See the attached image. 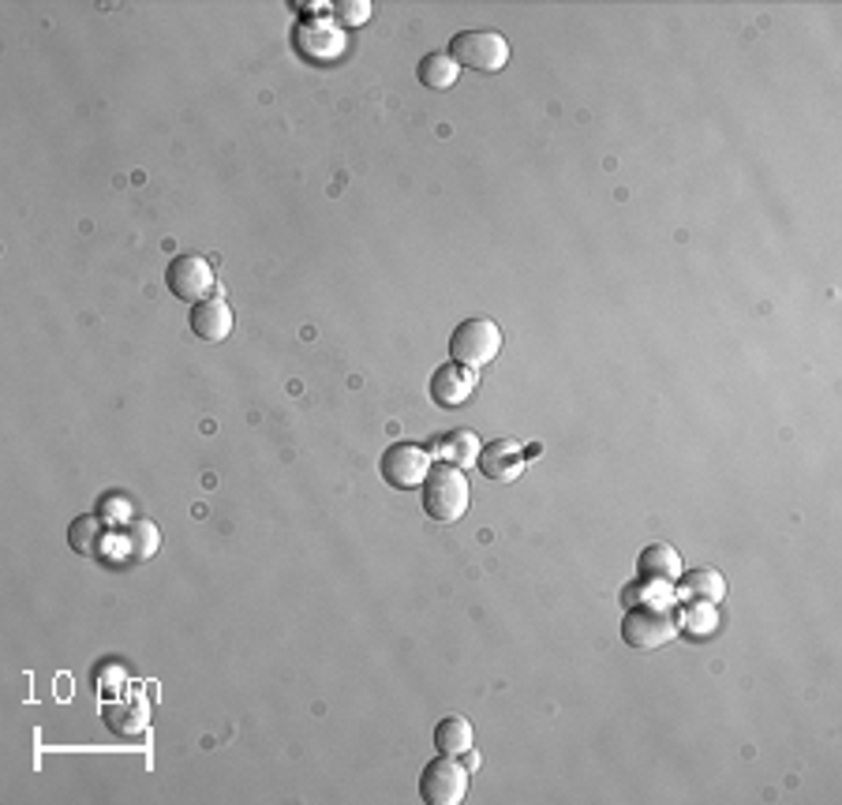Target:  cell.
<instances>
[{"label":"cell","instance_id":"1","mask_svg":"<svg viewBox=\"0 0 842 805\" xmlns=\"http://www.w3.org/2000/svg\"><path fill=\"white\" fill-rule=\"evenodd\" d=\"M419 491H424L419 494V499H424V513L435 524H457L468 513L472 491H468V477L457 464H446V461L435 464Z\"/></svg>","mask_w":842,"mask_h":805},{"label":"cell","instance_id":"2","mask_svg":"<svg viewBox=\"0 0 842 805\" xmlns=\"http://www.w3.org/2000/svg\"><path fill=\"white\" fill-rule=\"evenodd\" d=\"M498 353H502V326L487 315H472L465 323H457L454 334H449V356H454V364L479 371Z\"/></svg>","mask_w":842,"mask_h":805},{"label":"cell","instance_id":"3","mask_svg":"<svg viewBox=\"0 0 842 805\" xmlns=\"http://www.w3.org/2000/svg\"><path fill=\"white\" fill-rule=\"evenodd\" d=\"M460 68L476 71V76H498L509 65V41L498 30H460L446 49Z\"/></svg>","mask_w":842,"mask_h":805},{"label":"cell","instance_id":"4","mask_svg":"<svg viewBox=\"0 0 842 805\" xmlns=\"http://www.w3.org/2000/svg\"><path fill=\"white\" fill-rule=\"evenodd\" d=\"M383 480L389 488L397 491H419L424 488V480L430 477V450L419 446V442H394L386 453H383Z\"/></svg>","mask_w":842,"mask_h":805},{"label":"cell","instance_id":"5","mask_svg":"<svg viewBox=\"0 0 842 805\" xmlns=\"http://www.w3.org/2000/svg\"><path fill=\"white\" fill-rule=\"evenodd\" d=\"M622 637L630 648L652 652L677 637V618L666 607H630V615L622 618Z\"/></svg>","mask_w":842,"mask_h":805},{"label":"cell","instance_id":"6","mask_svg":"<svg viewBox=\"0 0 842 805\" xmlns=\"http://www.w3.org/2000/svg\"><path fill=\"white\" fill-rule=\"evenodd\" d=\"M166 285H169V293L177 296V301L199 304V301H210L214 296L218 277H214V266H210L207 255H177V259L169 263V271H166Z\"/></svg>","mask_w":842,"mask_h":805},{"label":"cell","instance_id":"7","mask_svg":"<svg viewBox=\"0 0 842 805\" xmlns=\"http://www.w3.org/2000/svg\"><path fill=\"white\" fill-rule=\"evenodd\" d=\"M468 794V768L457 757H438L430 760L419 776V798L427 805H457Z\"/></svg>","mask_w":842,"mask_h":805},{"label":"cell","instance_id":"8","mask_svg":"<svg viewBox=\"0 0 842 805\" xmlns=\"http://www.w3.org/2000/svg\"><path fill=\"white\" fill-rule=\"evenodd\" d=\"M476 383L479 375L465 364H443L430 375V401H435L438 409H465L472 394H476Z\"/></svg>","mask_w":842,"mask_h":805},{"label":"cell","instance_id":"9","mask_svg":"<svg viewBox=\"0 0 842 805\" xmlns=\"http://www.w3.org/2000/svg\"><path fill=\"white\" fill-rule=\"evenodd\" d=\"M528 453H539V446L521 450V442H513V439H495L491 446L479 450V469H484V477H491V480L509 483V480H517L521 472H525Z\"/></svg>","mask_w":842,"mask_h":805},{"label":"cell","instance_id":"10","mask_svg":"<svg viewBox=\"0 0 842 805\" xmlns=\"http://www.w3.org/2000/svg\"><path fill=\"white\" fill-rule=\"evenodd\" d=\"M188 323H191V334L199 337V342H207V345H221V342H229V334H232L236 318H232V307L225 304L221 296H210V301L191 304Z\"/></svg>","mask_w":842,"mask_h":805},{"label":"cell","instance_id":"11","mask_svg":"<svg viewBox=\"0 0 842 805\" xmlns=\"http://www.w3.org/2000/svg\"><path fill=\"white\" fill-rule=\"evenodd\" d=\"M427 450H430V458H438L446 464H457V469H468V464H479V450H484V442H479L476 431L457 428V431L438 435Z\"/></svg>","mask_w":842,"mask_h":805},{"label":"cell","instance_id":"12","mask_svg":"<svg viewBox=\"0 0 842 805\" xmlns=\"http://www.w3.org/2000/svg\"><path fill=\"white\" fill-rule=\"evenodd\" d=\"M68 547L83 559H98L109 551V521L101 513H83L68 524Z\"/></svg>","mask_w":842,"mask_h":805},{"label":"cell","instance_id":"13","mask_svg":"<svg viewBox=\"0 0 842 805\" xmlns=\"http://www.w3.org/2000/svg\"><path fill=\"white\" fill-rule=\"evenodd\" d=\"M147 724H150V705L142 697L106 705V727L112 730V735H120V738L142 735V730H147Z\"/></svg>","mask_w":842,"mask_h":805},{"label":"cell","instance_id":"14","mask_svg":"<svg viewBox=\"0 0 842 805\" xmlns=\"http://www.w3.org/2000/svg\"><path fill=\"white\" fill-rule=\"evenodd\" d=\"M641 577H644V581H663V585L677 581V577H682V554H677L671 543H652V547H644V554H641Z\"/></svg>","mask_w":842,"mask_h":805},{"label":"cell","instance_id":"15","mask_svg":"<svg viewBox=\"0 0 842 805\" xmlns=\"http://www.w3.org/2000/svg\"><path fill=\"white\" fill-rule=\"evenodd\" d=\"M472 742H476V735H472V724L465 716H446L435 727V749L446 753V757H465Z\"/></svg>","mask_w":842,"mask_h":805},{"label":"cell","instance_id":"16","mask_svg":"<svg viewBox=\"0 0 842 805\" xmlns=\"http://www.w3.org/2000/svg\"><path fill=\"white\" fill-rule=\"evenodd\" d=\"M416 76L430 90H449L460 79V65L449 53H427L424 60H419Z\"/></svg>","mask_w":842,"mask_h":805},{"label":"cell","instance_id":"17","mask_svg":"<svg viewBox=\"0 0 842 805\" xmlns=\"http://www.w3.org/2000/svg\"><path fill=\"white\" fill-rule=\"evenodd\" d=\"M125 543H128L131 562H147V559H153V554H158L161 532H158V524H153V521H131L128 529H125Z\"/></svg>","mask_w":842,"mask_h":805},{"label":"cell","instance_id":"18","mask_svg":"<svg viewBox=\"0 0 842 805\" xmlns=\"http://www.w3.org/2000/svg\"><path fill=\"white\" fill-rule=\"evenodd\" d=\"M685 596H693V600H704V603H715L726 596V577L719 570H693L685 573Z\"/></svg>","mask_w":842,"mask_h":805},{"label":"cell","instance_id":"19","mask_svg":"<svg viewBox=\"0 0 842 805\" xmlns=\"http://www.w3.org/2000/svg\"><path fill=\"white\" fill-rule=\"evenodd\" d=\"M625 603L630 607H666L671 603V588H663V581H636L633 588H625Z\"/></svg>","mask_w":842,"mask_h":805},{"label":"cell","instance_id":"20","mask_svg":"<svg viewBox=\"0 0 842 805\" xmlns=\"http://www.w3.org/2000/svg\"><path fill=\"white\" fill-rule=\"evenodd\" d=\"M682 615H685V618H682L685 629H690V634H696V637L712 634L715 622H719V618H715V607L704 603V600H693V607H685Z\"/></svg>","mask_w":842,"mask_h":805},{"label":"cell","instance_id":"21","mask_svg":"<svg viewBox=\"0 0 842 805\" xmlns=\"http://www.w3.org/2000/svg\"><path fill=\"white\" fill-rule=\"evenodd\" d=\"M95 513H101L109 524H125L128 521V513H131V505H128V499L120 491H109L106 499L98 502V510Z\"/></svg>","mask_w":842,"mask_h":805},{"label":"cell","instance_id":"22","mask_svg":"<svg viewBox=\"0 0 842 805\" xmlns=\"http://www.w3.org/2000/svg\"><path fill=\"white\" fill-rule=\"evenodd\" d=\"M334 12L341 16L345 23H367V19H372V4H367V0H353V4H345L341 0V4H334Z\"/></svg>","mask_w":842,"mask_h":805},{"label":"cell","instance_id":"23","mask_svg":"<svg viewBox=\"0 0 842 805\" xmlns=\"http://www.w3.org/2000/svg\"><path fill=\"white\" fill-rule=\"evenodd\" d=\"M465 768H468V772H472V768H479V757H476V753H472V749L465 753Z\"/></svg>","mask_w":842,"mask_h":805}]
</instances>
